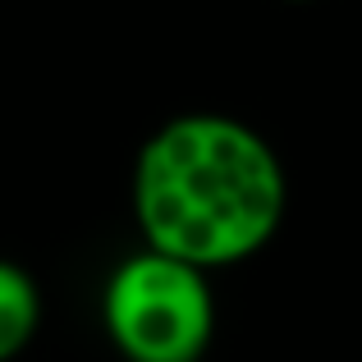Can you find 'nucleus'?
<instances>
[{"label": "nucleus", "mask_w": 362, "mask_h": 362, "mask_svg": "<svg viewBox=\"0 0 362 362\" xmlns=\"http://www.w3.org/2000/svg\"><path fill=\"white\" fill-rule=\"evenodd\" d=\"M129 206L142 247L216 275L280 234L289 175L252 124L221 110H188L138 147Z\"/></svg>", "instance_id": "f257e3e1"}, {"label": "nucleus", "mask_w": 362, "mask_h": 362, "mask_svg": "<svg viewBox=\"0 0 362 362\" xmlns=\"http://www.w3.org/2000/svg\"><path fill=\"white\" fill-rule=\"evenodd\" d=\"M101 330L124 362H202L216 339L211 275L138 247L101 284Z\"/></svg>", "instance_id": "f03ea898"}, {"label": "nucleus", "mask_w": 362, "mask_h": 362, "mask_svg": "<svg viewBox=\"0 0 362 362\" xmlns=\"http://www.w3.org/2000/svg\"><path fill=\"white\" fill-rule=\"evenodd\" d=\"M42 284L18 262L0 257V362H14L42 330Z\"/></svg>", "instance_id": "7ed1b4c3"}]
</instances>
